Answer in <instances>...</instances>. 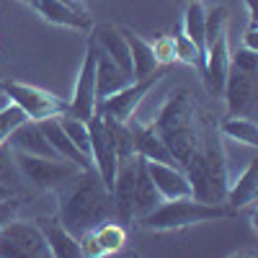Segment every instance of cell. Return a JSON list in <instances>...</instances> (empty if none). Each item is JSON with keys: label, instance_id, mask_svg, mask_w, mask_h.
Masks as SVG:
<instances>
[{"label": "cell", "instance_id": "cell-26", "mask_svg": "<svg viewBox=\"0 0 258 258\" xmlns=\"http://www.w3.org/2000/svg\"><path fill=\"white\" fill-rule=\"evenodd\" d=\"M21 181V170H18V163H16V150L3 142L0 145V186H6L8 191H13Z\"/></svg>", "mask_w": 258, "mask_h": 258}, {"label": "cell", "instance_id": "cell-8", "mask_svg": "<svg viewBox=\"0 0 258 258\" xmlns=\"http://www.w3.org/2000/svg\"><path fill=\"white\" fill-rule=\"evenodd\" d=\"M96 64H98V47L91 39L88 47H85L80 73H78L73 101L68 103V114L75 119H83V121H88L96 114V103H98V98H96Z\"/></svg>", "mask_w": 258, "mask_h": 258}, {"label": "cell", "instance_id": "cell-37", "mask_svg": "<svg viewBox=\"0 0 258 258\" xmlns=\"http://www.w3.org/2000/svg\"><path fill=\"white\" fill-rule=\"evenodd\" d=\"M24 3H29V6H31V8H34V3H36V0H24Z\"/></svg>", "mask_w": 258, "mask_h": 258}, {"label": "cell", "instance_id": "cell-17", "mask_svg": "<svg viewBox=\"0 0 258 258\" xmlns=\"http://www.w3.org/2000/svg\"><path fill=\"white\" fill-rule=\"evenodd\" d=\"M255 199H258V160L253 158L245 165L243 173L235 178V181H230L227 194H225V204L232 212H240V209L253 207Z\"/></svg>", "mask_w": 258, "mask_h": 258}, {"label": "cell", "instance_id": "cell-24", "mask_svg": "<svg viewBox=\"0 0 258 258\" xmlns=\"http://www.w3.org/2000/svg\"><path fill=\"white\" fill-rule=\"evenodd\" d=\"M220 132L222 137L227 140H235V142H243L248 147H255L258 145V129H255V121L248 119V116H230L220 124Z\"/></svg>", "mask_w": 258, "mask_h": 258}, {"label": "cell", "instance_id": "cell-21", "mask_svg": "<svg viewBox=\"0 0 258 258\" xmlns=\"http://www.w3.org/2000/svg\"><path fill=\"white\" fill-rule=\"evenodd\" d=\"M129 83H135V78L129 75V73H124L111 57H106V54L98 49V64H96V98H98V101L109 98L111 93H119L121 88H126ZM96 106H98V103H96Z\"/></svg>", "mask_w": 258, "mask_h": 258}, {"label": "cell", "instance_id": "cell-9", "mask_svg": "<svg viewBox=\"0 0 258 258\" xmlns=\"http://www.w3.org/2000/svg\"><path fill=\"white\" fill-rule=\"evenodd\" d=\"M255 96H258V75L243 73L238 68L227 70L225 78V88H222V98L230 116H255Z\"/></svg>", "mask_w": 258, "mask_h": 258}, {"label": "cell", "instance_id": "cell-20", "mask_svg": "<svg viewBox=\"0 0 258 258\" xmlns=\"http://www.w3.org/2000/svg\"><path fill=\"white\" fill-rule=\"evenodd\" d=\"M93 41H96V47L106 54V57H111L119 68L124 73L132 75V57H129V47H126V39L121 34L119 26H111V24H101L93 29Z\"/></svg>", "mask_w": 258, "mask_h": 258}, {"label": "cell", "instance_id": "cell-28", "mask_svg": "<svg viewBox=\"0 0 258 258\" xmlns=\"http://www.w3.org/2000/svg\"><path fill=\"white\" fill-rule=\"evenodd\" d=\"M59 124L62 129L68 132V137L73 140V145L80 150L83 155H88L91 153V142H88V121H83V119H75L70 114H62L59 116ZM91 158V155H88Z\"/></svg>", "mask_w": 258, "mask_h": 258}, {"label": "cell", "instance_id": "cell-2", "mask_svg": "<svg viewBox=\"0 0 258 258\" xmlns=\"http://www.w3.org/2000/svg\"><path fill=\"white\" fill-rule=\"evenodd\" d=\"M153 126L178 168H183L202 150V109L194 103L188 91L170 93Z\"/></svg>", "mask_w": 258, "mask_h": 258}, {"label": "cell", "instance_id": "cell-35", "mask_svg": "<svg viewBox=\"0 0 258 258\" xmlns=\"http://www.w3.org/2000/svg\"><path fill=\"white\" fill-rule=\"evenodd\" d=\"M6 101H8V98H6V96H3V93H0V106H3V103H6ZM3 197H11V191H8V188H6V186H0V199H3Z\"/></svg>", "mask_w": 258, "mask_h": 258}, {"label": "cell", "instance_id": "cell-16", "mask_svg": "<svg viewBox=\"0 0 258 258\" xmlns=\"http://www.w3.org/2000/svg\"><path fill=\"white\" fill-rule=\"evenodd\" d=\"M34 11L44 18V21L54 24V26L75 29V31H93V18H91V13H78V11H73L70 6L59 3V0H36Z\"/></svg>", "mask_w": 258, "mask_h": 258}, {"label": "cell", "instance_id": "cell-34", "mask_svg": "<svg viewBox=\"0 0 258 258\" xmlns=\"http://www.w3.org/2000/svg\"><path fill=\"white\" fill-rule=\"evenodd\" d=\"M255 3H258V0H245V8H248V18L258 24V6Z\"/></svg>", "mask_w": 258, "mask_h": 258}, {"label": "cell", "instance_id": "cell-36", "mask_svg": "<svg viewBox=\"0 0 258 258\" xmlns=\"http://www.w3.org/2000/svg\"><path fill=\"white\" fill-rule=\"evenodd\" d=\"M178 3H183V6H188V3H204V0H178Z\"/></svg>", "mask_w": 258, "mask_h": 258}, {"label": "cell", "instance_id": "cell-18", "mask_svg": "<svg viewBox=\"0 0 258 258\" xmlns=\"http://www.w3.org/2000/svg\"><path fill=\"white\" fill-rule=\"evenodd\" d=\"M36 124L41 126V132H44V137L49 140V145L54 147V153H57L59 158L70 160V163H75L80 170H88V168H93L91 158H88V155H83L80 150L73 145V140L68 137V132L62 129V124H59V116L41 119V121H36Z\"/></svg>", "mask_w": 258, "mask_h": 258}, {"label": "cell", "instance_id": "cell-3", "mask_svg": "<svg viewBox=\"0 0 258 258\" xmlns=\"http://www.w3.org/2000/svg\"><path fill=\"white\" fill-rule=\"evenodd\" d=\"M238 212H232L227 204H207L197 199H173V202H160L150 214L140 217L137 222L145 230L153 232H168V230H183L191 225H202V222H214V220H227L235 217Z\"/></svg>", "mask_w": 258, "mask_h": 258}, {"label": "cell", "instance_id": "cell-30", "mask_svg": "<svg viewBox=\"0 0 258 258\" xmlns=\"http://www.w3.org/2000/svg\"><path fill=\"white\" fill-rule=\"evenodd\" d=\"M230 64L238 68V70H243V73L258 75V49L238 47V52H230Z\"/></svg>", "mask_w": 258, "mask_h": 258}, {"label": "cell", "instance_id": "cell-33", "mask_svg": "<svg viewBox=\"0 0 258 258\" xmlns=\"http://www.w3.org/2000/svg\"><path fill=\"white\" fill-rule=\"evenodd\" d=\"M59 3L70 6V8L78 11V13H88V8H85V0H59Z\"/></svg>", "mask_w": 258, "mask_h": 258}, {"label": "cell", "instance_id": "cell-1", "mask_svg": "<svg viewBox=\"0 0 258 258\" xmlns=\"http://www.w3.org/2000/svg\"><path fill=\"white\" fill-rule=\"evenodd\" d=\"M59 197V222L80 240L106 220H116V207L111 188L106 186L96 168L78 173L57 188Z\"/></svg>", "mask_w": 258, "mask_h": 258}, {"label": "cell", "instance_id": "cell-19", "mask_svg": "<svg viewBox=\"0 0 258 258\" xmlns=\"http://www.w3.org/2000/svg\"><path fill=\"white\" fill-rule=\"evenodd\" d=\"M8 145L16 150V153H29V155H41V158H59L54 153V147L49 145V140L44 137V132H41V126L31 119L13 129V135L8 137Z\"/></svg>", "mask_w": 258, "mask_h": 258}, {"label": "cell", "instance_id": "cell-11", "mask_svg": "<svg viewBox=\"0 0 258 258\" xmlns=\"http://www.w3.org/2000/svg\"><path fill=\"white\" fill-rule=\"evenodd\" d=\"M137 153L121 155L116 163V176L111 186V197L116 207V220L119 222H132L135 220V181H137Z\"/></svg>", "mask_w": 258, "mask_h": 258}, {"label": "cell", "instance_id": "cell-29", "mask_svg": "<svg viewBox=\"0 0 258 258\" xmlns=\"http://www.w3.org/2000/svg\"><path fill=\"white\" fill-rule=\"evenodd\" d=\"M24 121H29V116H26L24 111H21L16 103L6 101L3 106H0V145L8 142V137L13 135V129H16V126H21Z\"/></svg>", "mask_w": 258, "mask_h": 258}, {"label": "cell", "instance_id": "cell-13", "mask_svg": "<svg viewBox=\"0 0 258 258\" xmlns=\"http://www.w3.org/2000/svg\"><path fill=\"white\" fill-rule=\"evenodd\" d=\"M145 168L150 178H153L158 194L163 202H173V199H186L191 197V183L186 173L176 163H158V160H145Z\"/></svg>", "mask_w": 258, "mask_h": 258}, {"label": "cell", "instance_id": "cell-25", "mask_svg": "<svg viewBox=\"0 0 258 258\" xmlns=\"http://www.w3.org/2000/svg\"><path fill=\"white\" fill-rule=\"evenodd\" d=\"M204 24H207V8L202 3H188L183 11V34L204 52Z\"/></svg>", "mask_w": 258, "mask_h": 258}, {"label": "cell", "instance_id": "cell-10", "mask_svg": "<svg viewBox=\"0 0 258 258\" xmlns=\"http://www.w3.org/2000/svg\"><path fill=\"white\" fill-rule=\"evenodd\" d=\"M88 142H91V163L98 170V176L106 186H114V176H116V163H119V153L116 145L111 140V135L106 132V126L101 121L98 114H93L88 119Z\"/></svg>", "mask_w": 258, "mask_h": 258}, {"label": "cell", "instance_id": "cell-12", "mask_svg": "<svg viewBox=\"0 0 258 258\" xmlns=\"http://www.w3.org/2000/svg\"><path fill=\"white\" fill-rule=\"evenodd\" d=\"M124 243H126L124 225L119 220H106L80 238V253L88 258H98V255H109V253L121 250Z\"/></svg>", "mask_w": 258, "mask_h": 258}, {"label": "cell", "instance_id": "cell-5", "mask_svg": "<svg viewBox=\"0 0 258 258\" xmlns=\"http://www.w3.org/2000/svg\"><path fill=\"white\" fill-rule=\"evenodd\" d=\"M0 93H3L11 103H16L31 121L68 114V103H62L54 93L39 88V85L18 83V80H3L0 83Z\"/></svg>", "mask_w": 258, "mask_h": 258}, {"label": "cell", "instance_id": "cell-32", "mask_svg": "<svg viewBox=\"0 0 258 258\" xmlns=\"http://www.w3.org/2000/svg\"><path fill=\"white\" fill-rule=\"evenodd\" d=\"M18 209H21V202L16 197H3V199H0V230H3L8 222L16 220Z\"/></svg>", "mask_w": 258, "mask_h": 258}, {"label": "cell", "instance_id": "cell-23", "mask_svg": "<svg viewBox=\"0 0 258 258\" xmlns=\"http://www.w3.org/2000/svg\"><path fill=\"white\" fill-rule=\"evenodd\" d=\"M163 202V197L158 194L153 178H150L147 168H145V158H137V181H135V222L145 214H150L158 204Z\"/></svg>", "mask_w": 258, "mask_h": 258}, {"label": "cell", "instance_id": "cell-6", "mask_svg": "<svg viewBox=\"0 0 258 258\" xmlns=\"http://www.w3.org/2000/svg\"><path fill=\"white\" fill-rule=\"evenodd\" d=\"M0 255L3 258H52V250L36 222H8L0 230Z\"/></svg>", "mask_w": 258, "mask_h": 258}, {"label": "cell", "instance_id": "cell-7", "mask_svg": "<svg viewBox=\"0 0 258 258\" xmlns=\"http://www.w3.org/2000/svg\"><path fill=\"white\" fill-rule=\"evenodd\" d=\"M160 78H165V64H163L160 70H155L153 75L129 83L126 88H121L119 93H111L109 98L98 101L96 114H98V116H111V119H116V121H129V119L135 116V111L140 109L142 98H147V93L155 88Z\"/></svg>", "mask_w": 258, "mask_h": 258}, {"label": "cell", "instance_id": "cell-31", "mask_svg": "<svg viewBox=\"0 0 258 258\" xmlns=\"http://www.w3.org/2000/svg\"><path fill=\"white\" fill-rule=\"evenodd\" d=\"M155 59L158 64H170L176 62V49H173V36H158L155 44H153Z\"/></svg>", "mask_w": 258, "mask_h": 258}, {"label": "cell", "instance_id": "cell-4", "mask_svg": "<svg viewBox=\"0 0 258 258\" xmlns=\"http://www.w3.org/2000/svg\"><path fill=\"white\" fill-rule=\"evenodd\" d=\"M16 163L21 170V178L36 191H57L80 170L75 163L64 158H41L29 153H16Z\"/></svg>", "mask_w": 258, "mask_h": 258}, {"label": "cell", "instance_id": "cell-14", "mask_svg": "<svg viewBox=\"0 0 258 258\" xmlns=\"http://www.w3.org/2000/svg\"><path fill=\"white\" fill-rule=\"evenodd\" d=\"M129 132H132V142H135V153L145 160H158V163H173L168 147L163 145L160 135L155 132L153 121H140V119H129Z\"/></svg>", "mask_w": 258, "mask_h": 258}, {"label": "cell", "instance_id": "cell-22", "mask_svg": "<svg viewBox=\"0 0 258 258\" xmlns=\"http://www.w3.org/2000/svg\"><path fill=\"white\" fill-rule=\"evenodd\" d=\"M121 34L126 39L129 57H132V78L135 80H142V78L153 75L155 70L163 68V64H158L155 52H153V44H150V41H145L140 34H135L132 29H126V26H121Z\"/></svg>", "mask_w": 258, "mask_h": 258}, {"label": "cell", "instance_id": "cell-27", "mask_svg": "<svg viewBox=\"0 0 258 258\" xmlns=\"http://www.w3.org/2000/svg\"><path fill=\"white\" fill-rule=\"evenodd\" d=\"M173 49H176V62L191 64V68H197L199 73L204 70V52L194 44V41H191L183 31H178V34L173 36Z\"/></svg>", "mask_w": 258, "mask_h": 258}, {"label": "cell", "instance_id": "cell-15", "mask_svg": "<svg viewBox=\"0 0 258 258\" xmlns=\"http://www.w3.org/2000/svg\"><path fill=\"white\" fill-rule=\"evenodd\" d=\"M36 225H39L41 235H44V240L54 258H80L83 255L80 240L59 222V217H39Z\"/></svg>", "mask_w": 258, "mask_h": 258}]
</instances>
